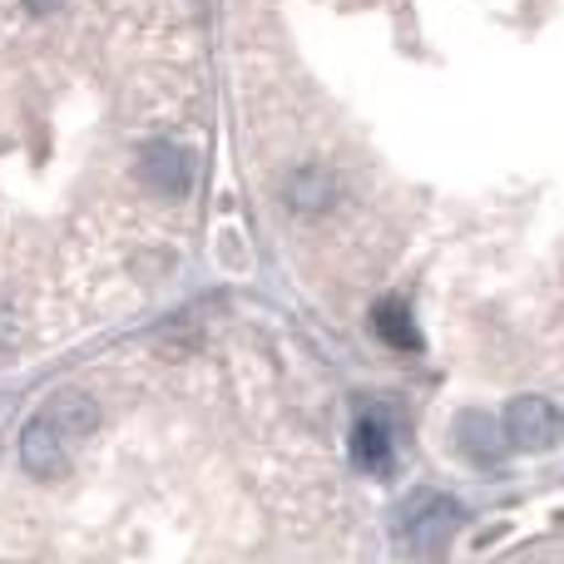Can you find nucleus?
Returning <instances> with one entry per match:
<instances>
[{
  "label": "nucleus",
  "mask_w": 564,
  "mask_h": 564,
  "mask_svg": "<svg viewBox=\"0 0 564 564\" xmlns=\"http://www.w3.org/2000/svg\"><path fill=\"white\" fill-rule=\"evenodd\" d=\"M139 178L164 198H184L194 188V154L184 144H174V139H154L139 154Z\"/></svg>",
  "instance_id": "nucleus-1"
},
{
  "label": "nucleus",
  "mask_w": 564,
  "mask_h": 564,
  "mask_svg": "<svg viewBox=\"0 0 564 564\" xmlns=\"http://www.w3.org/2000/svg\"><path fill=\"white\" fill-rule=\"evenodd\" d=\"M20 466H25L35 480L65 476V441L50 431L45 416H35L25 431H20Z\"/></svg>",
  "instance_id": "nucleus-6"
},
{
  "label": "nucleus",
  "mask_w": 564,
  "mask_h": 564,
  "mask_svg": "<svg viewBox=\"0 0 564 564\" xmlns=\"http://www.w3.org/2000/svg\"><path fill=\"white\" fill-rule=\"evenodd\" d=\"M456 520H460V510H456V500H446V496H426L421 506H411L406 535H411V545L421 550V560H436L441 555V545L451 540Z\"/></svg>",
  "instance_id": "nucleus-3"
},
{
  "label": "nucleus",
  "mask_w": 564,
  "mask_h": 564,
  "mask_svg": "<svg viewBox=\"0 0 564 564\" xmlns=\"http://www.w3.org/2000/svg\"><path fill=\"white\" fill-rule=\"evenodd\" d=\"M371 327H377V337L387 341V347L397 351H411L421 347V332H416V317H411V307L401 297H387L371 307Z\"/></svg>",
  "instance_id": "nucleus-8"
},
{
  "label": "nucleus",
  "mask_w": 564,
  "mask_h": 564,
  "mask_svg": "<svg viewBox=\"0 0 564 564\" xmlns=\"http://www.w3.org/2000/svg\"><path fill=\"white\" fill-rule=\"evenodd\" d=\"M45 421H50V431L69 446V441H85L89 431L99 426V406H95V397H85L79 387H65L45 401Z\"/></svg>",
  "instance_id": "nucleus-5"
},
{
  "label": "nucleus",
  "mask_w": 564,
  "mask_h": 564,
  "mask_svg": "<svg viewBox=\"0 0 564 564\" xmlns=\"http://www.w3.org/2000/svg\"><path fill=\"white\" fill-rule=\"evenodd\" d=\"M506 441H516L520 451H545L560 441V411L545 397H516L506 411Z\"/></svg>",
  "instance_id": "nucleus-2"
},
{
  "label": "nucleus",
  "mask_w": 564,
  "mask_h": 564,
  "mask_svg": "<svg viewBox=\"0 0 564 564\" xmlns=\"http://www.w3.org/2000/svg\"><path fill=\"white\" fill-rule=\"evenodd\" d=\"M20 6H25L30 15H55V10L65 6V0H20Z\"/></svg>",
  "instance_id": "nucleus-10"
},
{
  "label": "nucleus",
  "mask_w": 564,
  "mask_h": 564,
  "mask_svg": "<svg viewBox=\"0 0 564 564\" xmlns=\"http://www.w3.org/2000/svg\"><path fill=\"white\" fill-rule=\"evenodd\" d=\"M282 204H288L292 214H302V218L327 214V208L337 204V174H332V169H322V164L297 169V174L282 184Z\"/></svg>",
  "instance_id": "nucleus-4"
},
{
  "label": "nucleus",
  "mask_w": 564,
  "mask_h": 564,
  "mask_svg": "<svg viewBox=\"0 0 564 564\" xmlns=\"http://www.w3.org/2000/svg\"><path fill=\"white\" fill-rule=\"evenodd\" d=\"M500 535H510V525H496V530H480V535H476V550H486V545H490V540H500Z\"/></svg>",
  "instance_id": "nucleus-11"
},
{
  "label": "nucleus",
  "mask_w": 564,
  "mask_h": 564,
  "mask_svg": "<svg viewBox=\"0 0 564 564\" xmlns=\"http://www.w3.org/2000/svg\"><path fill=\"white\" fill-rule=\"evenodd\" d=\"M456 446L466 460H476V466H500V456H506V431H500V421H490L486 411H466V416L456 421Z\"/></svg>",
  "instance_id": "nucleus-7"
},
{
  "label": "nucleus",
  "mask_w": 564,
  "mask_h": 564,
  "mask_svg": "<svg viewBox=\"0 0 564 564\" xmlns=\"http://www.w3.org/2000/svg\"><path fill=\"white\" fill-rule=\"evenodd\" d=\"M387 456H391L387 426H381L377 416H361L357 426H351V460H357V466H367V470H381V466H387Z\"/></svg>",
  "instance_id": "nucleus-9"
}]
</instances>
